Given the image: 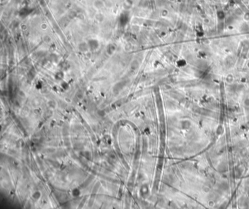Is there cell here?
<instances>
[{
	"label": "cell",
	"instance_id": "obj_1",
	"mask_svg": "<svg viewBox=\"0 0 249 209\" xmlns=\"http://www.w3.org/2000/svg\"><path fill=\"white\" fill-rule=\"evenodd\" d=\"M129 20V14L128 13L126 12H124L123 13H121V15L120 16V24L122 26H124L125 25L127 24L128 21Z\"/></svg>",
	"mask_w": 249,
	"mask_h": 209
},
{
	"label": "cell",
	"instance_id": "obj_2",
	"mask_svg": "<svg viewBox=\"0 0 249 209\" xmlns=\"http://www.w3.org/2000/svg\"><path fill=\"white\" fill-rule=\"evenodd\" d=\"M88 45L91 50H95L99 46V42L97 40H90L88 42Z\"/></svg>",
	"mask_w": 249,
	"mask_h": 209
},
{
	"label": "cell",
	"instance_id": "obj_3",
	"mask_svg": "<svg viewBox=\"0 0 249 209\" xmlns=\"http://www.w3.org/2000/svg\"><path fill=\"white\" fill-rule=\"evenodd\" d=\"M32 12V10L29 7H23L21 9V10L20 11L19 13V15L21 16V17H26L28 15H29Z\"/></svg>",
	"mask_w": 249,
	"mask_h": 209
}]
</instances>
